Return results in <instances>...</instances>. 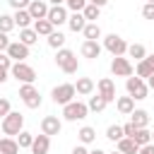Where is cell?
<instances>
[{"label": "cell", "mask_w": 154, "mask_h": 154, "mask_svg": "<svg viewBox=\"0 0 154 154\" xmlns=\"http://www.w3.org/2000/svg\"><path fill=\"white\" fill-rule=\"evenodd\" d=\"M101 51H103V46L99 41H82V46H79L82 58H89V60H96L101 55Z\"/></svg>", "instance_id": "obj_15"}, {"label": "cell", "mask_w": 154, "mask_h": 154, "mask_svg": "<svg viewBox=\"0 0 154 154\" xmlns=\"http://www.w3.org/2000/svg\"><path fill=\"white\" fill-rule=\"evenodd\" d=\"M116 108H118L120 116H130L135 111V99L132 96H118L116 99Z\"/></svg>", "instance_id": "obj_20"}, {"label": "cell", "mask_w": 154, "mask_h": 154, "mask_svg": "<svg viewBox=\"0 0 154 154\" xmlns=\"http://www.w3.org/2000/svg\"><path fill=\"white\" fill-rule=\"evenodd\" d=\"M82 14H84V19H87V22H96V19H99V14H101V7H96V5H91V2H89V5L82 10Z\"/></svg>", "instance_id": "obj_35"}, {"label": "cell", "mask_w": 154, "mask_h": 154, "mask_svg": "<svg viewBox=\"0 0 154 154\" xmlns=\"http://www.w3.org/2000/svg\"><path fill=\"white\" fill-rule=\"evenodd\" d=\"M75 96H77V89H75V84H70V82H63V84H58V87L51 89V99H53V103H58V106H67L70 101H75Z\"/></svg>", "instance_id": "obj_3"}, {"label": "cell", "mask_w": 154, "mask_h": 154, "mask_svg": "<svg viewBox=\"0 0 154 154\" xmlns=\"http://www.w3.org/2000/svg\"><path fill=\"white\" fill-rule=\"evenodd\" d=\"M101 46L116 58V55H128V46H130V43H128L123 36H118V34H106Z\"/></svg>", "instance_id": "obj_4"}, {"label": "cell", "mask_w": 154, "mask_h": 154, "mask_svg": "<svg viewBox=\"0 0 154 154\" xmlns=\"http://www.w3.org/2000/svg\"><path fill=\"white\" fill-rule=\"evenodd\" d=\"M19 144H17V137H0V154H19Z\"/></svg>", "instance_id": "obj_23"}, {"label": "cell", "mask_w": 154, "mask_h": 154, "mask_svg": "<svg viewBox=\"0 0 154 154\" xmlns=\"http://www.w3.org/2000/svg\"><path fill=\"white\" fill-rule=\"evenodd\" d=\"M60 130H63V120L58 116H43L41 118V132L43 135L53 137V135H60Z\"/></svg>", "instance_id": "obj_12"}, {"label": "cell", "mask_w": 154, "mask_h": 154, "mask_svg": "<svg viewBox=\"0 0 154 154\" xmlns=\"http://www.w3.org/2000/svg\"><path fill=\"white\" fill-rule=\"evenodd\" d=\"M34 31H36L38 36H46V38H48V36L55 31V26H53L48 19H36V22H34Z\"/></svg>", "instance_id": "obj_24"}, {"label": "cell", "mask_w": 154, "mask_h": 154, "mask_svg": "<svg viewBox=\"0 0 154 154\" xmlns=\"http://www.w3.org/2000/svg\"><path fill=\"white\" fill-rule=\"evenodd\" d=\"M116 147H118V152H123V154H137V152H140V144H137L135 140H130V137H123Z\"/></svg>", "instance_id": "obj_26"}, {"label": "cell", "mask_w": 154, "mask_h": 154, "mask_svg": "<svg viewBox=\"0 0 154 154\" xmlns=\"http://www.w3.org/2000/svg\"><path fill=\"white\" fill-rule=\"evenodd\" d=\"M19 99L24 101L26 108H38L41 101H43L41 94H38V89L34 84H19Z\"/></svg>", "instance_id": "obj_9"}, {"label": "cell", "mask_w": 154, "mask_h": 154, "mask_svg": "<svg viewBox=\"0 0 154 154\" xmlns=\"http://www.w3.org/2000/svg\"><path fill=\"white\" fill-rule=\"evenodd\" d=\"M147 87H149V89H154V75H152V77L147 79Z\"/></svg>", "instance_id": "obj_51"}, {"label": "cell", "mask_w": 154, "mask_h": 154, "mask_svg": "<svg viewBox=\"0 0 154 154\" xmlns=\"http://www.w3.org/2000/svg\"><path fill=\"white\" fill-rule=\"evenodd\" d=\"M87 24H89V22L84 19L82 12H70V17H67V29H70V31H75V34H77V31H84Z\"/></svg>", "instance_id": "obj_18"}, {"label": "cell", "mask_w": 154, "mask_h": 154, "mask_svg": "<svg viewBox=\"0 0 154 154\" xmlns=\"http://www.w3.org/2000/svg\"><path fill=\"white\" fill-rule=\"evenodd\" d=\"M87 5H89V0H65L67 12H82Z\"/></svg>", "instance_id": "obj_37"}, {"label": "cell", "mask_w": 154, "mask_h": 154, "mask_svg": "<svg viewBox=\"0 0 154 154\" xmlns=\"http://www.w3.org/2000/svg\"><path fill=\"white\" fill-rule=\"evenodd\" d=\"M75 89H77V94H79V96H91V94H94V89H96V84H94V79H91V77H77Z\"/></svg>", "instance_id": "obj_16"}, {"label": "cell", "mask_w": 154, "mask_h": 154, "mask_svg": "<svg viewBox=\"0 0 154 154\" xmlns=\"http://www.w3.org/2000/svg\"><path fill=\"white\" fill-rule=\"evenodd\" d=\"M96 94L103 96L108 103L116 101V99H118V94H116V82H113L111 77H101V79L96 82Z\"/></svg>", "instance_id": "obj_10"}, {"label": "cell", "mask_w": 154, "mask_h": 154, "mask_svg": "<svg viewBox=\"0 0 154 154\" xmlns=\"http://www.w3.org/2000/svg\"><path fill=\"white\" fill-rule=\"evenodd\" d=\"M111 72H113V77H132V72H135V65H132V60L130 58H125V55H116L113 60H111Z\"/></svg>", "instance_id": "obj_8"}, {"label": "cell", "mask_w": 154, "mask_h": 154, "mask_svg": "<svg viewBox=\"0 0 154 154\" xmlns=\"http://www.w3.org/2000/svg\"><path fill=\"white\" fill-rule=\"evenodd\" d=\"M10 79V70H0V84H5Z\"/></svg>", "instance_id": "obj_46"}, {"label": "cell", "mask_w": 154, "mask_h": 154, "mask_svg": "<svg viewBox=\"0 0 154 154\" xmlns=\"http://www.w3.org/2000/svg\"><path fill=\"white\" fill-rule=\"evenodd\" d=\"M142 17L144 19H154V2H144L142 5Z\"/></svg>", "instance_id": "obj_39"}, {"label": "cell", "mask_w": 154, "mask_h": 154, "mask_svg": "<svg viewBox=\"0 0 154 154\" xmlns=\"http://www.w3.org/2000/svg\"><path fill=\"white\" fill-rule=\"evenodd\" d=\"M87 106H89V111L99 113V111H103V108L108 106V101H106L103 96H99V94H91V96H89V101H87Z\"/></svg>", "instance_id": "obj_31"}, {"label": "cell", "mask_w": 154, "mask_h": 154, "mask_svg": "<svg viewBox=\"0 0 154 154\" xmlns=\"http://www.w3.org/2000/svg\"><path fill=\"white\" fill-rule=\"evenodd\" d=\"M89 2H91V5H96V7H103L108 0H89Z\"/></svg>", "instance_id": "obj_49"}, {"label": "cell", "mask_w": 154, "mask_h": 154, "mask_svg": "<svg viewBox=\"0 0 154 154\" xmlns=\"http://www.w3.org/2000/svg\"><path fill=\"white\" fill-rule=\"evenodd\" d=\"M135 75H137V77H142V79L147 82V79L154 75V70H152V65H149L147 60H140V63H135Z\"/></svg>", "instance_id": "obj_30"}, {"label": "cell", "mask_w": 154, "mask_h": 154, "mask_svg": "<svg viewBox=\"0 0 154 154\" xmlns=\"http://www.w3.org/2000/svg\"><path fill=\"white\" fill-rule=\"evenodd\" d=\"M10 75H12L17 82H22V84H34V82H36V70H34L29 63H14L12 70H10Z\"/></svg>", "instance_id": "obj_7"}, {"label": "cell", "mask_w": 154, "mask_h": 154, "mask_svg": "<svg viewBox=\"0 0 154 154\" xmlns=\"http://www.w3.org/2000/svg\"><path fill=\"white\" fill-rule=\"evenodd\" d=\"M12 29H14V17L12 14H0V31L10 34Z\"/></svg>", "instance_id": "obj_36"}, {"label": "cell", "mask_w": 154, "mask_h": 154, "mask_svg": "<svg viewBox=\"0 0 154 154\" xmlns=\"http://www.w3.org/2000/svg\"><path fill=\"white\" fill-rule=\"evenodd\" d=\"M26 10H29L31 19L36 22V19H46V17H48V10H51V5H48V0H31Z\"/></svg>", "instance_id": "obj_13"}, {"label": "cell", "mask_w": 154, "mask_h": 154, "mask_svg": "<svg viewBox=\"0 0 154 154\" xmlns=\"http://www.w3.org/2000/svg\"><path fill=\"white\" fill-rule=\"evenodd\" d=\"M14 26H19V29H29V26H34V19H31V14H29V10H14Z\"/></svg>", "instance_id": "obj_19"}, {"label": "cell", "mask_w": 154, "mask_h": 154, "mask_svg": "<svg viewBox=\"0 0 154 154\" xmlns=\"http://www.w3.org/2000/svg\"><path fill=\"white\" fill-rule=\"evenodd\" d=\"M19 41L24 43V46H34L36 41H38V34L34 31V26H29V29H19Z\"/></svg>", "instance_id": "obj_27"}, {"label": "cell", "mask_w": 154, "mask_h": 154, "mask_svg": "<svg viewBox=\"0 0 154 154\" xmlns=\"http://www.w3.org/2000/svg\"><path fill=\"white\" fill-rule=\"evenodd\" d=\"M7 2H10V7H12V10H26L31 0H7Z\"/></svg>", "instance_id": "obj_41"}, {"label": "cell", "mask_w": 154, "mask_h": 154, "mask_svg": "<svg viewBox=\"0 0 154 154\" xmlns=\"http://www.w3.org/2000/svg\"><path fill=\"white\" fill-rule=\"evenodd\" d=\"M147 2H154V0H147Z\"/></svg>", "instance_id": "obj_54"}, {"label": "cell", "mask_w": 154, "mask_h": 154, "mask_svg": "<svg viewBox=\"0 0 154 154\" xmlns=\"http://www.w3.org/2000/svg\"><path fill=\"white\" fill-rule=\"evenodd\" d=\"M106 137H108L111 142H116V144H118V142L125 137V132H123V125H108V128H106Z\"/></svg>", "instance_id": "obj_32"}, {"label": "cell", "mask_w": 154, "mask_h": 154, "mask_svg": "<svg viewBox=\"0 0 154 154\" xmlns=\"http://www.w3.org/2000/svg\"><path fill=\"white\" fill-rule=\"evenodd\" d=\"M7 113H12V103H10V99L0 96V120H2Z\"/></svg>", "instance_id": "obj_38"}, {"label": "cell", "mask_w": 154, "mask_h": 154, "mask_svg": "<svg viewBox=\"0 0 154 154\" xmlns=\"http://www.w3.org/2000/svg\"><path fill=\"white\" fill-rule=\"evenodd\" d=\"M128 55H130L135 63H140V60L147 58V48H144L142 43H130V46H128Z\"/></svg>", "instance_id": "obj_28"}, {"label": "cell", "mask_w": 154, "mask_h": 154, "mask_svg": "<svg viewBox=\"0 0 154 154\" xmlns=\"http://www.w3.org/2000/svg\"><path fill=\"white\" fill-rule=\"evenodd\" d=\"M125 89H128V96H132L135 101H144V99H147V94H149L147 82H144L142 77H137V75L125 79Z\"/></svg>", "instance_id": "obj_5"}, {"label": "cell", "mask_w": 154, "mask_h": 154, "mask_svg": "<svg viewBox=\"0 0 154 154\" xmlns=\"http://www.w3.org/2000/svg\"><path fill=\"white\" fill-rule=\"evenodd\" d=\"M77 140H79V144H94L96 142V130L91 128V125H82L79 128V132H77Z\"/></svg>", "instance_id": "obj_22"}, {"label": "cell", "mask_w": 154, "mask_h": 154, "mask_svg": "<svg viewBox=\"0 0 154 154\" xmlns=\"http://www.w3.org/2000/svg\"><path fill=\"white\" fill-rule=\"evenodd\" d=\"M0 130H2V135H7V137H17V135L24 130V116H22L19 111L7 113V116L0 120Z\"/></svg>", "instance_id": "obj_2"}, {"label": "cell", "mask_w": 154, "mask_h": 154, "mask_svg": "<svg viewBox=\"0 0 154 154\" xmlns=\"http://www.w3.org/2000/svg\"><path fill=\"white\" fill-rule=\"evenodd\" d=\"M140 147H144V144H152V130L149 128H140L137 132H135V137H132Z\"/></svg>", "instance_id": "obj_33"}, {"label": "cell", "mask_w": 154, "mask_h": 154, "mask_svg": "<svg viewBox=\"0 0 154 154\" xmlns=\"http://www.w3.org/2000/svg\"><path fill=\"white\" fill-rule=\"evenodd\" d=\"M152 144H154V130H152Z\"/></svg>", "instance_id": "obj_53"}, {"label": "cell", "mask_w": 154, "mask_h": 154, "mask_svg": "<svg viewBox=\"0 0 154 154\" xmlns=\"http://www.w3.org/2000/svg\"><path fill=\"white\" fill-rule=\"evenodd\" d=\"M55 65H58V70H63L65 75H75V72L79 70L77 53L70 51V48H60V51H55Z\"/></svg>", "instance_id": "obj_1"}, {"label": "cell", "mask_w": 154, "mask_h": 154, "mask_svg": "<svg viewBox=\"0 0 154 154\" xmlns=\"http://www.w3.org/2000/svg\"><path fill=\"white\" fill-rule=\"evenodd\" d=\"M51 7H58V5H65V0H48Z\"/></svg>", "instance_id": "obj_47"}, {"label": "cell", "mask_w": 154, "mask_h": 154, "mask_svg": "<svg viewBox=\"0 0 154 154\" xmlns=\"http://www.w3.org/2000/svg\"><path fill=\"white\" fill-rule=\"evenodd\" d=\"M12 58L7 55V53H0V70H12Z\"/></svg>", "instance_id": "obj_40"}, {"label": "cell", "mask_w": 154, "mask_h": 154, "mask_svg": "<svg viewBox=\"0 0 154 154\" xmlns=\"http://www.w3.org/2000/svg\"><path fill=\"white\" fill-rule=\"evenodd\" d=\"M149 65H152V70H154V53H147V58H144Z\"/></svg>", "instance_id": "obj_48"}, {"label": "cell", "mask_w": 154, "mask_h": 154, "mask_svg": "<svg viewBox=\"0 0 154 154\" xmlns=\"http://www.w3.org/2000/svg\"><path fill=\"white\" fill-rule=\"evenodd\" d=\"M67 17H70V12H67V7L65 5H58V7H51L48 10V22L53 24V26H63V24H67Z\"/></svg>", "instance_id": "obj_14"}, {"label": "cell", "mask_w": 154, "mask_h": 154, "mask_svg": "<svg viewBox=\"0 0 154 154\" xmlns=\"http://www.w3.org/2000/svg\"><path fill=\"white\" fill-rule=\"evenodd\" d=\"M89 116V106L84 101H70L67 106H63V118L70 120V123H77V120H84Z\"/></svg>", "instance_id": "obj_6"}, {"label": "cell", "mask_w": 154, "mask_h": 154, "mask_svg": "<svg viewBox=\"0 0 154 154\" xmlns=\"http://www.w3.org/2000/svg\"><path fill=\"white\" fill-rule=\"evenodd\" d=\"M130 123H132L135 128H147V125H149V111L135 108V111L130 113Z\"/></svg>", "instance_id": "obj_21"}, {"label": "cell", "mask_w": 154, "mask_h": 154, "mask_svg": "<svg viewBox=\"0 0 154 154\" xmlns=\"http://www.w3.org/2000/svg\"><path fill=\"white\" fill-rule=\"evenodd\" d=\"M34 137H36V135H31L29 130H22V132L17 135V144H19L22 149H31V144H34Z\"/></svg>", "instance_id": "obj_34"}, {"label": "cell", "mask_w": 154, "mask_h": 154, "mask_svg": "<svg viewBox=\"0 0 154 154\" xmlns=\"http://www.w3.org/2000/svg\"><path fill=\"white\" fill-rule=\"evenodd\" d=\"M106 154H123V152H118V149H116V152H106Z\"/></svg>", "instance_id": "obj_52"}, {"label": "cell", "mask_w": 154, "mask_h": 154, "mask_svg": "<svg viewBox=\"0 0 154 154\" xmlns=\"http://www.w3.org/2000/svg\"><path fill=\"white\" fill-rule=\"evenodd\" d=\"M137 130H140V128H135V125H132L130 120H128V123L123 125V132H125V137H130V140L135 137V132H137Z\"/></svg>", "instance_id": "obj_42"}, {"label": "cell", "mask_w": 154, "mask_h": 154, "mask_svg": "<svg viewBox=\"0 0 154 154\" xmlns=\"http://www.w3.org/2000/svg\"><path fill=\"white\" fill-rule=\"evenodd\" d=\"M72 154H89V149H87V144H77L72 149Z\"/></svg>", "instance_id": "obj_44"}, {"label": "cell", "mask_w": 154, "mask_h": 154, "mask_svg": "<svg viewBox=\"0 0 154 154\" xmlns=\"http://www.w3.org/2000/svg\"><path fill=\"white\" fill-rule=\"evenodd\" d=\"M51 152V137L48 135H36L34 137V144H31V154H48Z\"/></svg>", "instance_id": "obj_17"}, {"label": "cell", "mask_w": 154, "mask_h": 154, "mask_svg": "<svg viewBox=\"0 0 154 154\" xmlns=\"http://www.w3.org/2000/svg\"><path fill=\"white\" fill-rule=\"evenodd\" d=\"M82 34H84V41H99V38H103V36H101V26H99L96 22H89Z\"/></svg>", "instance_id": "obj_25"}, {"label": "cell", "mask_w": 154, "mask_h": 154, "mask_svg": "<svg viewBox=\"0 0 154 154\" xmlns=\"http://www.w3.org/2000/svg\"><path fill=\"white\" fill-rule=\"evenodd\" d=\"M89 154H106L103 149H99V147H94V149H89Z\"/></svg>", "instance_id": "obj_50"}, {"label": "cell", "mask_w": 154, "mask_h": 154, "mask_svg": "<svg viewBox=\"0 0 154 154\" xmlns=\"http://www.w3.org/2000/svg\"><path fill=\"white\" fill-rule=\"evenodd\" d=\"M5 53L12 58V63H26V58H29L31 48H29V46H24L22 41H12V43H10V48H7Z\"/></svg>", "instance_id": "obj_11"}, {"label": "cell", "mask_w": 154, "mask_h": 154, "mask_svg": "<svg viewBox=\"0 0 154 154\" xmlns=\"http://www.w3.org/2000/svg\"><path fill=\"white\" fill-rule=\"evenodd\" d=\"M10 43H12V41H10V36L0 31V53H5V51L10 48Z\"/></svg>", "instance_id": "obj_43"}, {"label": "cell", "mask_w": 154, "mask_h": 154, "mask_svg": "<svg viewBox=\"0 0 154 154\" xmlns=\"http://www.w3.org/2000/svg\"><path fill=\"white\" fill-rule=\"evenodd\" d=\"M46 43H48L53 51H60V48H65V34H63V31H53V34L46 38Z\"/></svg>", "instance_id": "obj_29"}, {"label": "cell", "mask_w": 154, "mask_h": 154, "mask_svg": "<svg viewBox=\"0 0 154 154\" xmlns=\"http://www.w3.org/2000/svg\"><path fill=\"white\" fill-rule=\"evenodd\" d=\"M137 154H154V144H144V147H140Z\"/></svg>", "instance_id": "obj_45"}]
</instances>
